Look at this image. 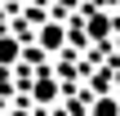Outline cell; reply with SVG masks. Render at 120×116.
Listing matches in <instances>:
<instances>
[{"instance_id": "obj_1", "label": "cell", "mask_w": 120, "mask_h": 116, "mask_svg": "<svg viewBox=\"0 0 120 116\" xmlns=\"http://www.w3.org/2000/svg\"><path fill=\"white\" fill-rule=\"evenodd\" d=\"M71 40H85V45H111V40H116V13L89 4V9L80 13V22H71Z\"/></svg>"}, {"instance_id": "obj_2", "label": "cell", "mask_w": 120, "mask_h": 116, "mask_svg": "<svg viewBox=\"0 0 120 116\" xmlns=\"http://www.w3.org/2000/svg\"><path fill=\"white\" fill-rule=\"evenodd\" d=\"M71 45V22H62L58 13H40L36 18V49L45 54V58H53V54H62Z\"/></svg>"}, {"instance_id": "obj_3", "label": "cell", "mask_w": 120, "mask_h": 116, "mask_svg": "<svg viewBox=\"0 0 120 116\" xmlns=\"http://www.w3.org/2000/svg\"><path fill=\"white\" fill-rule=\"evenodd\" d=\"M62 98V76L49 67V63H40V72L31 76V103H40V107H53Z\"/></svg>"}, {"instance_id": "obj_4", "label": "cell", "mask_w": 120, "mask_h": 116, "mask_svg": "<svg viewBox=\"0 0 120 116\" xmlns=\"http://www.w3.org/2000/svg\"><path fill=\"white\" fill-rule=\"evenodd\" d=\"M22 40H18V31H0V67L9 72V67H18L22 63Z\"/></svg>"}, {"instance_id": "obj_5", "label": "cell", "mask_w": 120, "mask_h": 116, "mask_svg": "<svg viewBox=\"0 0 120 116\" xmlns=\"http://www.w3.org/2000/svg\"><path fill=\"white\" fill-rule=\"evenodd\" d=\"M89 116H120V94L116 89L94 94V98H89Z\"/></svg>"}, {"instance_id": "obj_6", "label": "cell", "mask_w": 120, "mask_h": 116, "mask_svg": "<svg viewBox=\"0 0 120 116\" xmlns=\"http://www.w3.org/2000/svg\"><path fill=\"white\" fill-rule=\"evenodd\" d=\"M111 89L120 94V58H111Z\"/></svg>"}, {"instance_id": "obj_7", "label": "cell", "mask_w": 120, "mask_h": 116, "mask_svg": "<svg viewBox=\"0 0 120 116\" xmlns=\"http://www.w3.org/2000/svg\"><path fill=\"white\" fill-rule=\"evenodd\" d=\"M4 116H36V112H31V107H9Z\"/></svg>"}, {"instance_id": "obj_8", "label": "cell", "mask_w": 120, "mask_h": 116, "mask_svg": "<svg viewBox=\"0 0 120 116\" xmlns=\"http://www.w3.org/2000/svg\"><path fill=\"white\" fill-rule=\"evenodd\" d=\"M4 4H13V9H22V4H31V0H4Z\"/></svg>"}]
</instances>
